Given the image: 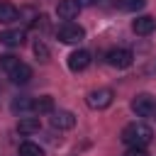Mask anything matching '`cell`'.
<instances>
[{
	"label": "cell",
	"mask_w": 156,
	"mask_h": 156,
	"mask_svg": "<svg viewBox=\"0 0 156 156\" xmlns=\"http://www.w3.org/2000/svg\"><path fill=\"white\" fill-rule=\"evenodd\" d=\"M132 110H134L139 117H151V115H156V102H154L151 95L141 93V95H136V98L132 100Z\"/></svg>",
	"instance_id": "4"
},
{
	"label": "cell",
	"mask_w": 156,
	"mask_h": 156,
	"mask_svg": "<svg viewBox=\"0 0 156 156\" xmlns=\"http://www.w3.org/2000/svg\"><path fill=\"white\" fill-rule=\"evenodd\" d=\"M78 10H80V5L76 2V0H58V5H56V15H58V20H73V17H78Z\"/></svg>",
	"instance_id": "10"
},
{
	"label": "cell",
	"mask_w": 156,
	"mask_h": 156,
	"mask_svg": "<svg viewBox=\"0 0 156 156\" xmlns=\"http://www.w3.org/2000/svg\"><path fill=\"white\" fill-rule=\"evenodd\" d=\"M119 5H122V10H127V12H136V10H141V7L146 5V0H119Z\"/></svg>",
	"instance_id": "19"
},
{
	"label": "cell",
	"mask_w": 156,
	"mask_h": 156,
	"mask_svg": "<svg viewBox=\"0 0 156 156\" xmlns=\"http://www.w3.org/2000/svg\"><path fill=\"white\" fill-rule=\"evenodd\" d=\"M58 39L63 44H80L85 39V29L80 24H73V22H66L58 27Z\"/></svg>",
	"instance_id": "3"
},
{
	"label": "cell",
	"mask_w": 156,
	"mask_h": 156,
	"mask_svg": "<svg viewBox=\"0 0 156 156\" xmlns=\"http://www.w3.org/2000/svg\"><path fill=\"white\" fill-rule=\"evenodd\" d=\"M15 66H20V58L17 56H12V54H2L0 56V71L2 73H10Z\"/></svg>",
	"instance_id": "17"
},
{
	"label": "cell",
	"mask_w": 156,
	"mask_h": 156,
	"mask_svg": "<svg viewBox=\"0 0 156 156\" xmlns=\"http://www.w3.org/2000/svg\"><path fill=\"white\" fill-rule=\"evenodd\" d=\"M34 56H37L39 61H49V46H46L41 39L34 41Z\"/></svg>",
	"instance_id": "18"
},
{
	"label": "cell",
	"mask_w": 156,
	"mask_h": 156,
	"mask_svg": "<svg viewBox=\"0 0 156 156\" xmlns=\"http://www.w3.org/2000/svg\"><path fill=\"white\" fill-rule=\"evenodd\" d=\"M49 122H51L54 129H71V127L76 124V117H73V112H68V110H58V112H51Z\"/></svg>",
	"instance_id": "7"
},
{
	"label": "cell",
	"mask_w": 156,
	"mask_h": 156,
	"mask_svg": "<svg viewBox=\"0 0 156 156\" xmlns=\"http://www.w3.org/2000/svg\"><path fill=\"white\" fill-rule=\"evenodd\" d=\"M112 100H115V95H112V90H110V88L90 90V93H88V98H85L88 107H93V110H105V107H110V105H112Z\"/></svg>",
	"instance_id": "2"
},
{
	"label": "cell",
	"mask_w": 156,
	"mask_h": 156,
	"mask_svg": "<svg viewBox=\"0 0 156 156\" xmlns=\"http://www.w3.org/2000/svg\"><path fill=\"white\" fill-rule=\"evenodd\" d=\"M39 117H22L20 122H17V132L20 134H34V132H39Z\"/></svg>",
	"instance_id": "12"
},
{
	"label": "cell",
	"mask_w": 156,
	"mask_h": 156,
	"mask_svg": "<svg viewBox=\"0 0 156 156\" xmlns=\"http://www.w3.org/2000/svg\"><path fill=\"white\" fill-rule=\"evenodd\" d=\"M90 61H93L90 51H85V49H78V51H73V54L68 56V68L78 73V71H85V68L90 66Z\"/></svg>",
	"instance_id": "6"
},
{
	"label": "cell",
	"mask_w": 156,
	"mask_h": 156,
	"mask_svg": "<svg viewBox=\"0 0 156 156\" xmlns=\"http://www.w3.org/2000/svg\"><path fill=\"white\" fill-rule=\"evenodd\" d=\"M76 2H78L80 7H90V5H95L98 0H76Z\"/></svg>",
	"instance_id": "21"
},
{
	"label": "cell",
	"mask_w": 156,
	"mask_h": 156,
	"mask_svg": "<svg viewBox=\"0 0 156 156\" xmlns=\"http://www.w3.org/2000/svg\"><path fill=\"white\" fill-rule=\"evenodd\" d=\"M124 156H149V154H146L144 149H129V151H127Z\"/></svg>",
	"instance_id": "20"
},
{
	"label": "cell",
	"mask_w": 156,
	"mask_h": 156,
	"mask_svg": "<svg viewBox=\"0 0 156 156\" xmlns=\"http://www.w3.org/2000/svg\"><path fill=\"white\" fill-rule=\"evenodd\" d=\"M12 112H34V98H15L12 100Z\"/></svg>",
	"instance_id": "15"
},
{
	"label": "cell",
	"mask_w": 156,
	"mask_h": 156,
	"mask_svg": "<svg viewBox=\"0 0 156 156\" xmlns=\"http://www.w3.org/2000/svg\"><path fill=\"white\" fill-rule=\"evenodd\" d=\"M132 29H134V34L146 37V34H151V32L156 29V20H154L151 15H139V17L132 22Z\"/></svg>",
	"instance_id": "8"
},
{
	"label": "cell",
	"mask_w": 156,
	"mask_h": 156,
	"mask_svg": "<svg viewBox=\"0 0 156 156\" xmlns=\"http://www.w3.org/2000/svg\"><path fill=\"white\" fill-rule=\"evenodd\" d=\"M7 78H10L15 85H24V83H29V78H32V68H29L27 63H20V66H15V68L7 73Z\"/></svg>",
	"instance_id": "11"
},
{
	"label": "cell",
	"mask_w": 156,
	"mask_h": 156,
	"mask_svg": "<svg viewBox=\"0 0 156 156\" xmlns=\"http://www.w3.org/2000/svg\"><path fill=\"white\" fill-rule=\"evenodd\" d=\"M17 17H20V12H17V7H15L12 2H0V22H2V24L15 22Z\"/></svg>",
	"instance_id": "13"
},
{
	"label": "cell",
	"mask_w": 156,
	"mask_h": 156,
	"mask_svg": "<svg viewBox=\"0 0 156 156\" xmlns=\"http://www.w3.org/2000/svg\"><path fill=\"white\" fill-rule=\"evenodd\" d=\"M107 63L112 66V68H127V66H132V51L129 49H110L107 51Z\"/></svg>",
	"instance_id": "5"
},
{
	"label": "cell",
	"mask_w": 156,
	"mask_h": 156,
	"mask_svg": "<svg viewBox=\"0 0 156 156\" xmlns=\"http://www.w3.org/2000/svg\"><path fill=\"white\" fill-rule=\"evenodd\" d=\"M34 112H37V115H44V112H54V98H51V95H41V98H34Z\"/></svg>",
	"instance_id": "14"
},
{
	"label": "cell",
	"mask_w": 156,
	"mask_h": 156,
	"mask_svg": "<svg viewBox=\"0 0 156 156\" xmlns=\"http://www.w3.org/2000/svg\"><path fill=\"white\" fill-rule=\"evenodd\" d=\"M151 136H154V132L144 122H132L122 129V141L129 149H144L146 144H151Z\"/></svg>",
	"instance_id": "1"
},
{
	"label": "cell",
	"mask_w": 156,
	"mask_h": 156,
	"mask_svg": "<svg viewBox=\"0 0 156 156\" xmlns=\"http://www.w3.org/2000/svg\"><path fill=\"white\" fill-rule=\"evenodd\" d=\"M17 151H20V156H44L41 146H39V144H34V141H22Z\"/></svg>",
	"instance_id": "16"
},
{
	"label": "cell",
	"mask_w": 156,
	"mask_h": 156,
	"mask_svg": "<svg viewBox=\"0 0 156 156\" xmlns=\"http://www.w3.org/2000/svg\"><path fill=\"white\" fill-rule=\"evenodd\" d=\"M0 44L10 46V49L22 46L24 44V29H5V32H0Z\"/></svg>",
	"instance_id": "9"
}]
</instances>
